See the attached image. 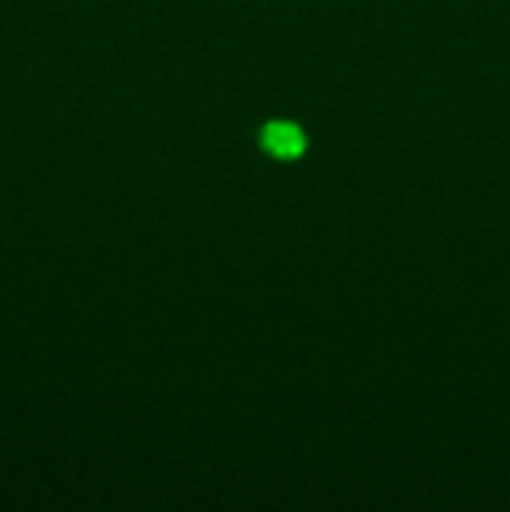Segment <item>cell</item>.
<instances>
[{
	"label": "cell",
	"instance_id": "1",
	"mask_svg": "<svg viewBox=\"0 0 510 512\" xmlns=\"http://www.w3.org/2000/svg\"><path fill=\"white\" fill-rule=\"evenodd\" d=\"M263 148L268 150L270 155H275V158L293 160V158H298V155H303L305 135L300 133L298 125L278 120V123L265 125Z\"/></svg>",
	"mask_w": 510,
	"mask_h": 512
}]
</instances>
